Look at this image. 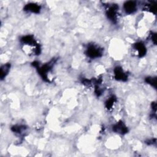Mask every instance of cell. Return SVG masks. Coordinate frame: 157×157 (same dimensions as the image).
<instances>
[{"label": "cell", "instance_id": "obj_1", "mask_svg": "<svg viewBox=\"0 0 157 157\" xmlns=\"http://www.w3.org/2000/svg\"><path fill=\"white\" fill-rule=\"evenodd\" d=\"M87 54L91 58H96L100 57L101 54V52L100 49L95 46H93V45H91V46L89 47L87 50Z\"/></svg>", "mask_w": 157, "mask_h": 157}, {"label": "cell", "instance_id": "obj_2", "mask_svg": "<svg viewBox=\"0 0 157 157\" xmlns=\"http://www.w3.org/2000/svg\"><path fill=\"white\" fill-rule=\"evenodd\" d=\"M117 6L114 5V6H111V7L107 11V16L111 20V21H116L117 14Z\"/></svg>", "mask_w": 157, "mask_h": 157}, {"label": "cell", "instance_id": "obj_3", "mask_svg": "<svg viewBox=\"0 0 157 157\" xmlns=\"http://www.w3.org/2000/svg\"><path fill=\"white\" fill-rule=\"evenodd\" d=\"M124 8L128 14H132L136 11V4L134 1H128L124 4Z\"/></svg>", "mask_w": 157, "mask_h": 157}, {"label": "cell", "instance_id": "obj_4", "mask_svg": "<svg viewBox=\"0 0 157 157\" xmlns=\"http://www.w3.org/2000/svg\"><path fill=\"white\" fill-rule=\"evenodd\" d=\"M115 78L118 80L124 81L125 78H127L126 74L124 73L123 71L120 68H117L115 69Z\"/></svg>", "mask_w": 157, "mask_h": 157}, {"label": "cell", "instance_id": "obj_5", "mask_svg": "<svg viewBox=\"0 0 157 157\" xmlns=\"http://www.w3.org/2000/svg\"><path fill=\"white\" fill-rule=\"evenodd\" d=\"M114 130L116 132H119L120 133H125L127 132V127L123 125V123H117L114 127Z\"/></svg>", "mask_w": 157, "mask_h": 157}, {"label": "cell", "instance_id": "obj_6", "mask_svg": "<svg viewBox=\"0 0 157 157\" xmlns=\"http://www.w3.org/2000/svg\"><path fill=\"white\" fill-rule=\"evenodd\" d=\"M40 6H39L38 5L36 4H29L28 5L26 6L25 9L27 11H29L32 12H39L40 11Z\"/></svg>", "mask_w": 157, "mask_h": 157}, {"label": "cell", "instance_id": "obj_7", "mask_svg": "<svg viewBox=\"0 0 157 157\" xmlns=\"http://www.w3.org/2000/svg\"><path fill=\"white\" fill-rule=\"evenodd\" d=\"M135 48L136 50L138 52V53L139 55L141 56H143V55H144L145 52H146V48L144 46L143 44L141 43H137L135 45Z\"/></svg>", "mask_w": 157, "mask_h": 157}, {"label": "cell", "instance_id": "obj_8", "mask_svg": "<svg viewBox=\"0 0 157 157\" xmlns=\"http://www.w3.org/2000/svg\"><path fill=\"white\" fill-rule=\"evenodd\" d=\"M9 68H10V65L8 64L4 65V66L1 68V78H3L6 76V75L7 74Z\"/></svg>", "mask_w": 157, "mask_h": 157}]
</instances>
